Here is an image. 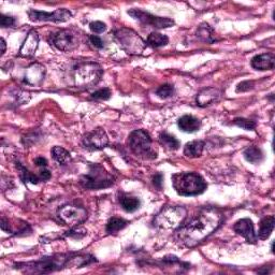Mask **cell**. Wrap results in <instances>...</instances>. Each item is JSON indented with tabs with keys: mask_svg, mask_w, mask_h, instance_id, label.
Returning <instances> with one entry per match:
<instances>
[{
	"mask_svg": "<svg viewBox=\"0 0 275 275\" xmlns=\"http://www.w3.org/2000/svg\"><path fill=\"white\" fill-rule=\"evenodd\" d=\"M221 220V215L215 210L201 211L177 227L174 239L179 245L195 247L212 235L220 226Z\"/></svg>",
	"mask_w": 275,
	"mask_h": 275,
	"instance_id": "cell-1",
	"label": "cell"
},
{
	"mask_svg": "<svg viewBox=\"0 0 275 275\" xmlns=\"http://www.w3.org/2000/svg\"><path fill=\"white\" fill-rule=\"evenodd\" d=\"M92 261H94V258L88 255L81 256L76 255V254H58L55 256L44 257L37 261L19 263V267L17 268L30 273H50L68 266V263H73L75 266L81 267L82 264L85 266Z\"/></svg>",
	"mask_w": 275,
	"mask_h": 275,
	"instance_id": "cell-2",
	"label": "cell"
},
{
	"mask_svg": "<svg viewBox=\"0 0 275 275\" xmlns=\"http://www.w3.org/2000/svg\"><path fill=\"white\" fill-rule=\"evenodd\" d=\"M103 70L99 63L95 61L78 62L71 69L73 85L79 88H89L100 81Z\"/></svg>",
	"mask_w": 275,
	"mask_h": 275,
	"instance_id": "cell-3",
	"label": "cell"
},
{
	"mask_svg": "<svg viewBox=\"0 0 275 275\" xmlns=\"http://www.w3.org/2000/svg\"><path fill=\"white\" fill-rule=\"evenodd\" d=\"M172 184L176 192L185 197H192L204 193L208 187L204 178L195 172H181L172 176Z\"/></svg>",
	"mask_w": 275,
	"mask_h": 275,
	"instance_id": "cell-4",
	"label": "cell"
},
{
	"mask_svg": "<svg viewBox=\"0 0 275 275\" xmlns=\"http://www.w3.org/2000/svg\"><path fill=\"white\" fill-rule=\"evenodd\" d=\"M88 168V172L80 178V184L83 188L99 190L108 188L114 184L115 177L100 163H92Z\"/></svg>",
	"mask_w": 275,
	"mask_h": 275,
	"instance_id": "cell-5",
	"label": "cell"
},
{
	"mask_svg": "<svg viewBox=\"0 0 275 275\" xmlns=\"http://www.w3.org/2000/svg\"><path fill=\"white\" fill-rule=\"evenodd\" d=\"M128 144L131 152L142 159L153 160L157 157V152L153 147L151 136L143 129L132 131L128 138Z\"/></svg>",
	"mask_w": 275,
	"mask_h": 275,
	"instance_id": "cell-6",
	"label": "cell"
},
{
	"mask_svg": "<svg viewBox=\"0 0 275 275\" xmlns=\"http://www.w3.org/2000/svg\"><path fill=\"white\" fill-rule=\"evenodd\" d=\"M113 36L120 49L124 50L127 54L141 55L147 46L146 42L135 30L130 28L121 27L116 29Z\"/></svg>",
	"mask_w": 275,
	"mask_h": 275,
	"instance_id": "cell-7",
	"label": "cell"
},
{
	"mask_svg": "<svg viewBox=\"0 0 275 275\" xmlns=\"http://www.w3.org/2000/svg\"><path fill=\"white\" fill-rule=\"evenodd\" d=\"M186 216V209L183 206L167 205L155 216L153 224L159 229H176L183 223Z\"/></svg>",
	"mask_w": 275,
	"mask_h": 275,
	"instance_id": "cell-8",
	"label": "cell"
},
{
	"mask_svg": "<svg viewBox=\"0 0 275 275\" xmlns=\"http://www.w3.org/2000/svg\"><path fill=\"white\" fill-rule=\"evenodd\" d=\"M127 13H128L132 19L137 20L138 22L141 23L142 25L151 26V27H155L158 29L172 27L174 25V20L172 19L155 17V15H153L149 12H145L141 9H131L128 10V12Z\"/></svg>",
	"mask_w": 275,
	"mask_h": 275,
	"instance_id": "cell-9",
	"label": "cell"
},
{
	"mask_svg": "<svg viewBox=\"0 0 275 275\" xmlns=\"http://www.w3.org/2000/svg\"><path fill=\"white\" fill-rule=\"evenodd\" d=\"M57 216L63 224L69 226H78L86 220L87 211L83 206L66 204L58 210Z\"/></svg>",
	"mask_w": 275,
	"mask_h": 275,
	"instance_id": "cell-10",
	"label": "cell"
},
{
	"mask_svg": "<svg viewBox=\"0 0 275 275\" xmlns=\"http://www.w3.org/2000/svg\"><path fill=\"white\" fill-rule=\"evenodd\" d=\"M51 44L61 52H71L79 46V37L69 29H61L51 36Z\"/></svg>",
	"mask_w": 275,
	"mask_h": 275,
	"instance_id": "cell-11",
	"label": "cell"
},
{
	"mask_svg": "<svg viewBox=\"0 0 275 275\" xmlns=\"http://www.w3.org/2000/svg\"><path fill=\"white\" fill-rule=\"evenodd\" d=\"M28 18L33 22H53V23H63L72 18V13L68 9H57L54 12L38 11L31 9L27 12Z\"/></svg>",
	"mask_w": 275,
	"mask_h": 275,
	"instance_id": "cell-12",
	"label": "cell"
},
{
	"mask_svg": "<svg viewBox=\"0 0 275 275\" xmlns=\"http://www.w3.org/2000/svg\"><path fill=\"white\" fill-rule=\"evenodd\" d=\"M109 143V137L102 128H96L83 138V145L91 151L102 150Z\"/></svg>",
	"mask_w": 275,
	"mask_h": 275,
	"instance_id": "cell-13",
	"label": "cell"
},
{
	"mask_svg": "<svg viewBox=\"0 0 275 275\" xmlns=\"http://www.w3.org/2000/svg\"><path fill=\"white\" fill-rule=\"evenodd\" d=\"M44 77H45V68L39 62H34L26 69L24 82L31 86H38L43 82Z\"/></svg>",
	"mask_w": 275,
	"mask_h": 275,
	"instance_id": "cell-14",
	"label": "cell"
},
{
	"mask_svg": "<svg viewBox=\"0 0 275 275\" xmlns=\"http://www.w3.org/2000/svg\"><path fill=\"white\" fill-rule=\"evenodd\" d=\"M234 230L236 235L244 237V239L252 244L257 242V235L254 229V224L250 218H242L237 220L234 226Z\"/></svg>",
	"mask_w": 275,
	"mask_h": 275,
	"instance_id": "cell-15",
	"label": "cell"
},
{
	"mask_svg": "<svg viewBox=\"0 0 275 275\" xmlns=\"http://www.w3.org/2000/svg\"><path fill=\"white\" fill-rule=\"evenodd\" d=\"M39 46V35L36 30H30L26 36L22 46L20 49V56L22 57H31Z\"/></svg>",
	"mask_w": 275,
	"mask_h": 275,
	"instance_id": "cell-16",
	"label": "cell"
},
{
	"mask_svg": "<svg viewBox=\"0 0 275 275\" xmlns=\"http://www.w3.org/2000/svg\"><path fill=\"white\" fill-rule=\"evenodd\" d=\"M274 63H275V57L272 53H263V54L254 56L251 61L252 67L259 71L273 70Z\"/></svg>",
	"mask_w": 275,
	"mask_h": 275,
	"instance_id": "cell-17",
	"label": "cell"
},
{
	"mask_svg": "<svg viewBox=\"0 0 275 275\" xmlns=\"http://www.w3.org/2000/svg\"><path fill=\"white\" fill-rule=\"evenodd\" d=\"M219 97H220V93L217 91V89L213 87H208L198 93L197 98H196V102H197L199 107L204 108L214 103L215 101H217Z\"/></svg>",
	"mask_w": 275,
	"mask_h": 275,
	"instance_id": "cell-18",
	"label": "cell"
},
{
	"mask_svg": "<svg viewBox=\"0 0 275 275\" xmlns=\"http://www.w3.org/2000/svg\"><path fill=\"white\" fill-rule=\"evenodd\" d=\"M178 128L187 134H194L201 128V121L193 115H184L177 120Z\"/></svg>",
	"mask_w": 275,
	"mask_h": 275,
	"instance_id": "cell-19",
	"label": "cell"
},
{
	"mask_svg": "<svg viewBox=\"0 0 275 275\" xmlns=\"http://www.w3.org/2000/svg\"><path fill=\"white\" fill-rule=\"evenodd\" d=\"M274 224H275V218L272 215L262 218L260 224H259V231H258L257 237H259L260 240H267L272 234Z\"/></svg>",
	"mask_w": 275,
	"mask_h": 275,
	"instance_id": "cell-20",
	"label": "cell"
},
{
	"mask_svg": "<svg viewBox=\"0 0 275 275\" xmlns=\"http://www.w3.org/2000/svg\"><path fill=\"white\" fill-rule=\"evenodd\" d=\"M197 37L205 43H214L217 41L214 29L209 24H201L197 29Z\"/></svg>",
	"mask_w": 275,
	"mask_h": 275,
	"instance_id": "cell-21",
	"label": "cell"
},
{
	"mask_svg": "<svg viewBox=\"0 0 275 275\" xmlns=\"http://www.w3.org/2000/svg\"><path fill=\"white\" fill-rule=\"evenodd\" d=\"M203 149H204V142L201 140H195L185 145L184 155L189 158H197L202 154Z\"/></svg>",
	"mask_w": 275,
	"mask_h": 275,
	"instance_id": "cell-22",
	"label": "cell"
},
{
	"mask_svg": "<svg viewBox=\"0 0 275 275\" xmlns=\"http://www.w3.org/2000/svg\"><path fill=\"white\" fill-rule=\"evenodd\" d=\"M119 203L120 206L123 208L126 212L128 213H134L136 211L140 208V200L132 197V196H128V195H121L119 197Z\"/></svg>",
	"mask_w": 275,
	"mask_h": 275,
	"instance_id": "cell-23",
	"label": "cell"
},
{
	"mask_svg": "<svg viewBox=\"0 0 275 275\" xmlns=\"http://www.w3.org/2000/svg\"><path fill=\"white\" fill-rule=\"evenodd\" d=\"M52 157L54 158L56 162L59 163L61 166H66L71 161V155L67 150L63 149L61 146H54L52 149Z\"/></svg>",
	"mask_w": 275,
	"mask_h": 275,
	"instance_id": "cell-24",
	"label": "cell"
},
{
	"mask_svg": "<svg viewBox=\"0 0 275 275\" xmlns=\"http://www.w3.org/2000/svg\"><path fill=\"white\" fill-rule=\"evenodd\" d=\"M243 155H244V158L248 162L254 163V165H256V163H259L263 160V153L261 149H259V147L256 145L247 147L244 153H243Z\"/></svg>",
	"mask_w": 275,
	"mask_h": 275,
	"instance_id": "cell-25",
	"label": "cell"
},
{
	"mask_svg": "<svg viewBox=\"0 0 275 275\" xmlns=\"http://www.w3.org/2000/svg\"><path fill=\"white\" fill-rule=\"evenodd\" d=\"M169 38L167 36L159 33H151L147 37L146 44L152 47H161L168 44Z\"/></svg>",
	"mask_w": 275,
	"mask_h": 275,
	"instance_id": "cell-26",
	"label": "cell"
},
{
	"mask_svg": "<svg viewBox=\"0 0 275 275\" xmlns=\"http://www.w3.org/2000/svg\"><path fill=\"white\" fill-rule=\"evenodd\" d=\"M159 141L163 146H166L167 149L172 150V151L177 150L179 145H181V142H179L176 137L172 135H169L167 134V132H163V134L159 136Z\"/></svg>",
	"mask_w": 275,
	"mask_h": 275,
	"instance_id": "cell-27",
	"label": "cell"
},
{
	"mask_svg": "<svg viewBox=\"0 0 275 275\" xmlns=\"http://www.w3.org/2000/svg\"><path fill=\"white\" fill-rule=\"evenodd\" d=\"M128 225V221L120 217H112L107 224V232L108 234H115Z\"/></svg>",
	"mask_w": 275,
	"mask_h": 275,
	"instance_id": "cell-28",
	"label": "cell"
},
{
	"mask_svg": "<svg viewBox=\"0 0 275 275\" xmlns=\"http://www.w3.org/2000/svg\"><path fill=\"white\" fill-rule=\"evenodd\" d=\"M17 168L20 172V177L22 178L24 183H33V184H38L39 183V177H36L35 174L30 173L27 168H25L20 162H17Z\"/></svg>",
	"mask_w": 275,
	"mask_h": 275,
	"instance_id": "cell-29",
	"label": "cell"
},
{
	"mask_svg": "<svg viewBox=\"0 0 275 275\" xmlns=\"http://www.w3.org/2000/svg\"><path fill=\"white\" fill-rule=\"evenodd\" d=\"M174 94V87L171 84H163L160 87L157 88L156 95L161 99H167L173 96Z\"/></svg>",
	"mask_w": 275,
	"mask_h": 275,
	"instance_id": "cell-30",
	"label": "cell"
},
{
	"mask_svg": "<svg viewBox=\"0 0 275 275\" xmlns=\"http://www.w3.org/2000/svg\"><path fill=\"white\" fill-rule=\"evenodd\" d=\"M234 124L236 125L237 127H240V128H242V129H245V130H254L257 126L256 121H254L252 119H247V118H235Z\"/></svg>",
	"mask_w": 275,
	"mask_h": 275,
	"instance_id": "cell-31",
	"label": "cell"
},
{
	"mask_svg": "<svg viewBox=\"0 0 275 275\" xmlns=\"http://www.w3.org/2000/svg\"><path fill=\"white\" fill-rule=\"evenodd\" d=\"M86 234H87V231L84 228H82V227H76V228H72L71 230H69L66 234V236L79 240L85 236Z\"/></svg>",
	"mask_w": 275,
	"mask_h": 275,
	"instance_id": "cell-32",
	"label": "cell"
},
{
	"mask_svg": "<svg viewBox=\"0 0 275 275\" xmlns=\"http://www.w3.org/2000/svg\"><path fill=\"white\" fill-rule=\"evenodd\" d=\"M111 95H112V93H111L110 88L105 87V88L98 89V91L93 93L92 98L96 99V100H108V99H110Z\"/></svg>",
	"mask_w": 275,
	"mask_h": 275,
	"instance_id": "cell-33",
	"label": "cell"
},
{
	"mask_svg": "<svg viewBox=\"0 0 275 275\" xmlns=\"http://www.w3.org/2000/svg\"><path fill=\"white\" fill-rule=\"evenodd\" d=\"M89 28H91V30L95 34H101L107 29V25L100 22V20H96V22H92L89 24Z\"/></svg>",
	"mask_w": 275,
	"mask_h": 275,
	"instance_id": "cell-34",
	"label": "cell"
},
{
	"mask_svg": "<svg viewBox=\"0 0 275 275\" xmlns=\"http://www.w3.org/2000/svg\"><path fill=\"white\" fill-rule=\"evenodd\" d=\"M15 19L13 17H8V15H1V19H0V25L1 27L6 28V27H13L15 25Z\"/></svg>",
	"mask_w": 275,
	"mask_h": 275,
	"instance_id": "cell-35",
	"label": "cell"
},
{
	"mask_svg": "<svg viewBox=\"0 0 275 275\" xmlns=\"http://www.w3.org/2000/svg\"><path fill=\"white\" fill-rule=\"evenodd\" d=\"M89 41H91L93 46L96 47V49H103L104 47V42L98 36H95V35L89 36Z\"/></svg>",
	"mask_w": 275,
	"mask_h": 275,
	"instance_id": "cell-36",
	"label": "cell"
},
{
	"mask_svg": "<svg viewBox=\"0 0 275 275\" xmlns=\"http://www.w3.org/2000/svg\"><path fill=\"white\" fill-rule=\"evenodd\" d=\"M254 86V83L252 81H244V82H241L239 85L236 87V92L237 93H242V92H247L252 89Z\"/></svg>",
	"mask_w": 275,
	"mask_h": 275,
	"instance_id": "cell-37",
	"label": "cell"
},
{
	"mask_svg": "<svg viewBox=\"0 0 275 275\" xmlns=\"http://www.w3.org/2000/svg\"><path fill=\"white\" fill-rule=\"evenodd\" d=\"M162 179H163L162 174L161 173H157V174H155L154 177H153V184H154L155 187H157L158 189H161Z\"/></svg>",
	"mask_w": 275,
	"mask_h": 275,
	"instance_id": "cell-38",
	"label": "cell"
},
{
	"mask_svg": "<svg viewBox=\"0 0 275 275\" xmlns=\"http://www.w3.org/2000/svg\"><path fill=\"white\" fill-rule=\"evenodd\" d=\"M1 229L3 231H6L8 232V234H12V230L11 228H10V225H9V220H7L4 217L1 218Z\"/></svg>",
	"mask_w": 275,
	"mask_h": 275,
	"instance_id": "cell-39",
	"label": "cell"
},
{
	"mask_svg": "<svg viewBox=\"0 0 275 275\" xmlns=\"http://www.w3.org/2000/svg\"><path fill=\"white\" fill-rule=\"evenodd\" d=\"M36 166L38 167H46L47 166V160L43 157H37L35 159Z\"/></svg>",
	"mask_w": 275,
	"mask_h": 275,
	"instance_id": "cell-40",
	"label": "cell"
},
{
	"mask_svg": "<svg viewBox=\"0 0 275 275\" xmlns=\"http://www.w3.org/2000/svg\"><path fill=\"white\" fill-rule=\"evenodd\" d=\"M40 177L43 181H47V179L51 178V172L49 170H42L40 173Z\"/></svg>",
	"mask_w": 275,
	"mask_h": 275,
	"instance_id": "cell-41",
	"label": "cell"
},
{
	"mask_svg": "<svg viewBox=\"0 0 275 275\" xmlns=\"http://www.w3.org/2000/svg\"><path fill=\"white\" fill-rule=\"evenodd\" d=\"M1 46H2V50H1V55L4 54V52H6V42H4L3 39H1Z\"/></svg>",
	"mask_w": 275,
	"mask_h": 275,
	"instance_id": "cell-42",
	"label": "cell"
}]
</instances>
